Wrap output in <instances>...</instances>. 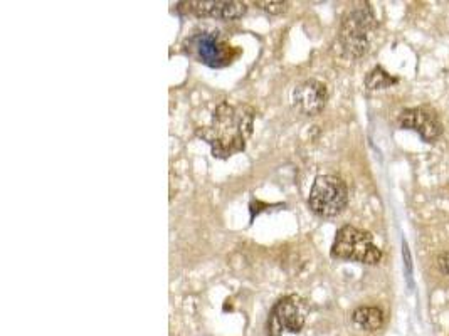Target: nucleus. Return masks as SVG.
<instances>
[{"label":"nucleus","instance_id":"obj_1","mask_svg":"<svg viewBox=\"0 0 449 336\" xmlns=\"http://www.w3.org/2000/svg\"><path fill=\"white\" fill-rule=\"evenodd\" d=\"M253 125L251 106L221 103L212 114L211 125L199 128L197 136L211 145L212 155L217 158H229L246 148Z\"/></svg>","mask_w":449,"mask_h":336},{"label":"nucleus","instance_id":"obj_2","mask_svg":"<svg viewBox=\"0 0 449 336\" xmlns=\"http://www.w3.org/2000/svg\"><path fill=\"white\" fill-rule=\"evenodd\" d=\"M376 29V17L370 7L352 9L342 21L339 43L342 54L350 59L362 58L369 50V34Z\"/></svg>","mask_w":449,"mask_h":336},{"label":"nucleus","instance_id":"obj_3","mask_svg":"<svg viewBox=\"0 0 449 336\" xmlns=\"http://www.w3.org/2000/svg\"><path fill=\"white\" fill-rule=\"evenodd\" d=\"M332 256L337 259L355 261L369 266H376L382 259V252L374 244L372 236L354 225H344L337 232L332 246Z\"/></svg>","mask_w":449,"mask_h":336},{"label":"nucleus","instance_id":"obj_4","mask_svg":"<svg viewBox=\"0 0 449 336\" xmlns=\"http://www.w3.org/2000/svg\"><path fill=\"white\" fill-rule=\"evenodd\" d=\"M349 202L345 182L335 175H320L315 178L310 190L308 205L320 217L330 219L342 214Z\"/></svg>","mask_w":449,"mask_h":336},{"label":"nucleus","instance_id":"obj_5","mask_svg":"<svg viewBox=\"0 0 449 336\" xmlns=\"http://www.w3.org/2000/svg\"><path fill=\"white\" fill-rule=\"evenodd\" d=\"M308 306L300 296H285L273 308L268 320V335L280 336L281 333H300L307 320Z\"/></svg>","mask_w":449,"mask_h":336},{"label":"nucleus","instance_id":"obj_6","mask_svg":"<svg viewBox=\"0 0 449 336\" xmlns=\"http://www.w3.org/2000/svg\"><path fill=\"white\" fill-rule=\"evenodd\" d=\"M185 49L204 64L211 67H222L231 63V49L217 32H199L185 44Z\"/></svg>","mask_w":449,"mask_h":336},{"label":"nucleus","instance_id":"obj_7","mask_svg":"<svg viewBox=\"0 0 449 336\" xmlns=\"http://www.w3.org/2000/svg\"><path fill=\"white\" fill-rule=\"evenodd\" d=\"M399 125L404 130L419 133L423 140L428 141V143H433L443 133V125L436 116V113L429 112L426 108H413L402 112L399 116Z\"/></svg>","mask_w":449,"mask_h":336},{"label":"nucleus","instance_id":"obj_8","mask_svg":"<svg viewBox=\"0 0 449 336\" xmlns=\"http://www.w3.org/2000/svg\"><path fill=\"white\" fill-rule=\"evenodd\" d=\"M328 101V91L323 82L307 80L298 85L293 91V104L300 113L307 116H317L323 112Z\"/></svg>","mask_w":449,"mask_h":336},{"label":"nucleus","instance_id":"obj_9","mask_svg":"<svg viewBox=\"0 0 449 336\" xmlns=\"http://www.w3.org/2000/svg\"><path fill=\"white\" fill-rule=\"evenodd\" d=\"M187 11L196 13L199 17H212V19L221 21H236L243 17L248 11V6L244 2H222V0H197V2H185Z\"/></svg>","mask_w":449,"mask_h":336},{"label":"nucleus","instance_id":"obj_10","mask_svg":"<svg viewBox=\"0 0 449 336\" xmlns=\"http://www.w3.org/2000/svg\"><path fill=\"white\" fill-rule=\"evenodd\" d=\"M352 320L365 331H377L384 323V313L376 306H362L354 311Z\"/></svg>","mask_w":449,"mask_h":336},{"label":"nucleus","instance_id":"obj_11","mask_svg":"<svg viewBox=\"0 0 449 336\" xmlns=\"http://www.w3.org/2000/svg\"><path fill=\"white\" fill-rule=\"evenodd\" d=\"M396 82H397V77L389 75L386 69L381 66L374 67L372 71L367 75V77H365V87L370 91L387 90V87L394 86Z\"/></svg>","mask_w":449,"mask_h":336},{"label":"nucleus","instance_id":"obj_12","mask_svg":"<svg viewBox=\"0 0 449 336\" xmlns=\"http://www.w3.org/2000/svg\"><path fill=\"white\" fill-rule=\"evenodd\" d=\"M254 6H256L258 9H261V11H265L268 13H275V16H278V13H283L288 11L290 4L288 2H254Z\"/></svg>","mask_w":449,"mask_h":336},{"label":"nucleus","instance_id":"obj_13","mask_svg":"<svg viewBox=\"0 0 449 336\" xmlns=\"http://www.w3.org/2000/svg\"><path fill=\"white\" fill-rule=\"evenodd\" d=\"M438 266H439V269H441L443 274H448V276H449V251H448V252H443V254L439 256Z\"/></svg>","mask_w":449,"mask_h":336}]
</instances>
